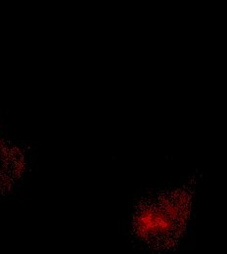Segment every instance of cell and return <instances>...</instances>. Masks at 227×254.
Listing matches in <instances>:
<instances>
[{
    "label": "cell",
    "instance_id": "6da1fadb",
    "mask_svg": "<svg viewBox=\"0 0 227 254\" xmlns=\"http://www.w3.org/2000/svg\"><path fill=\"white\" fill-rule=\"evenodd\" d=\"M25 167L26 158L21 148L0 137V195L16 186Z\"/></svg>",
    "mask_w": 227,
    "mask_h": 254
}]
</instances>
